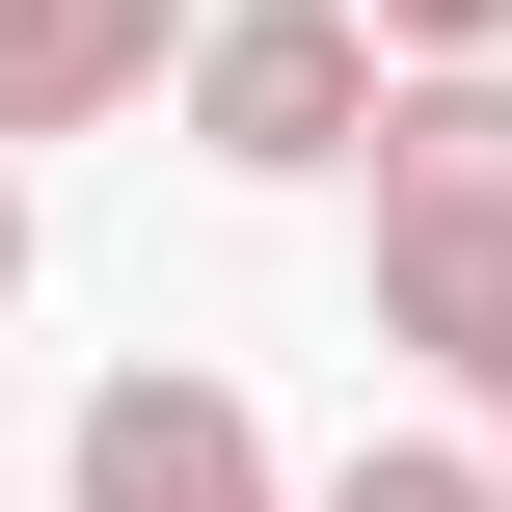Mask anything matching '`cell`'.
<instances>
[{
    "label": "cell",
    "mask_w": 512,
    "mask_h": 512,
    "mask_svg": "<svg viewBox=\"0 0 512 512\" xmlns=\"http://www.w3.org/2000/svg\"><path fill=\"white\" fill-rule=\"evenodd\" d=\"M378 351L512 405V81L486 54H405V108H378Z\"/></svg>",
    "instance_id": "obj_1"
},
{
    "label": "cell",
    "mask_w": 512,
    "mask_h": 512,
    "mask_svg": "<svg viewBox=\"0 0 512 512\" xmlns=\"http://www.w3.org/2000/svg\"><path fill=\"white\" fill-rule=\"evenodd\" d=\"M378 108H405L378 0H216V27H189V162H243V189L378 162Z\"/></svg>",
    "instance_id": "obj_2"
},
{
    "label": "cell",
    "mask_w": 512,
    "mask_h": 512,
    "mask_svg": "<svg viewBox=\"0 0 512 512\" xmlns=\"http://www.w3.org/2000/svg\"><path fill=\"white\" fill-rule=\"evenodd\" d=\"M54 486H81V512H324V486H270L243 378H189V351H135V378L54 432Z\"/></svg>",
    "instance_id": "obj_3"
},
{
    "label": "cell",
    "mask_w": 512,
    "mask_h": 512,
    "mask_svg": "<svg viewBox=\"0 0 512 512\" xmlns=\"http://www.w3.org/2000/svg\"><path fill=\"white\" fill-rule=\"evenodd\" d=\"M189 27H216V0H0V162H27V135H108V108H162V81H189Z\"/></svg>",
    "instance_id": "obj_4"
},
{
    "label": "cell",
    "mask_w": 512,
    "mask_h": 512,
    "mask_svg": "<svg viewBox=\"0 0 512 512\" xmlns=\"http://www.w3.org/2000/svg\"><path fill=\"white\" fill-rule=\"evenodd\" d=\"M324 512H512V459H432V432H378V459H351Z\"/></svg>",
    "instance_id": "obj_5"
},
{
    "label": "cell",
    "mask_w": 512,
    "mask_h": 512,
    "mask_svg": "<svg viewBox=\"0 0 512 512\" xmlns=\"http://www.w3.org/2000/svg\"><path fill=\"white\" fill-rule=\"evenodd\" d=\"M486 27H512V0H378V54H486Z\"/></svg>",
    "instance_id": "obj_6"
},
{
    "label": "cell",
    "mask_w": 512,
    "mask_h": 512,
    "mask_svg": "<svg viewBox=\"0 0 512 512\" xmlns=\"http://www.w3.org/2000/svg\"><path fill=\"white\" fill-rule=\"evenodd\" d=\"M0 297H27V162H0Z\"/></svg>",
    "instance_id": "obj_7"
},
{
    "label": "cell",
    "mask_w": 512,
    "mask_h": 512,
    "mask_svg": "<svg viewBox=\"0 0 512 512\" xmlns=\"http://www.w3.org/2000/svg\"><path fill=\"white\" fill-rule=\"evenodd\" d=\"M486 459H512V405H486Z\"/></svg>",
    "instance_id": "obj_8"
}]
</instances>
